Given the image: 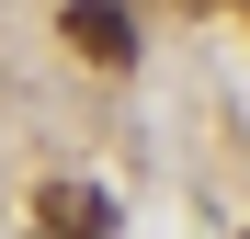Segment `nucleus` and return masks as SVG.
Here are the masks:
<instances>
[{"label": "nucleus", "instance_id": "nucleus-1", "mask_svg": "<svg viewBox=\"0 0 250 239\" xmlns=\"http://www.w3.org/2000/svg\"><path fill=\"white\" fill-rule=\"evenodd\" d=\"M57 34H68V57H91V68H125V57H137L125 0H68V12H57Z\"/></svg>", "mask_w": 250, "mask_h": 239}, {"label": "nucleus", "instance_id": "nucleus-2", "mask_svg": "<svg viewBox=\"0 0 250 239\" xmlns=\"http://www.w3.org/2000/svg\"><path fill=\"white\" fill-rule=\"evenodd\" d=\"M34 228L46 239H114V194L103 182H46L34 194Z\"/></svg>", "mask_w": 250, "mask_h": 239}]
</instances>
